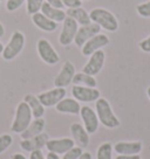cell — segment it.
I'll return each instance as SVG.
<instances>
[{"label": "cell", "mask_w": 150, "mask_h": 159, "mask_svg": "<svg viewBox=\"0 0 150 159\" xmlns=\"http://www.w3.org/2000/svg\"><path fill=\"white\" fill-rule=\"evenodd\" d=\"M46 2H48V4L52 5L53 7L60 8V10L63 8V4H62V1H61V0H46Z\"/></svg>", "instance_id": "obj_34"}, {"label": "cell", "mask_w": 150, "mask_h": 159, "mask_svg": "<svg viewBox=\"0 0 150 159\" xmlns=\"http://www.w3.org/2000/svg\"><path fill=\"white\" fill-rule=\"evenodd\" d=\"M101 30V27L99 25H96L94 22H91L87 26H81L77 30V33L75 35L74 42L75 45L79 48H82V46L85 45L86 42L89 39H91L93 36H95L96 34H99Z\"/></svg>", "instance_id": "obj_12"}, {"label": "cell", "mask_w": 150, "mask_h": 159, "mask_svg": "<svg viewBox=\"0 0 150 159\" xmlns=\"http://www.w3.org/2000/svg\"><path fill=\"white\" fill-rule=\"evenodd\" d=\"M75 75V66L70 61H66L60 73L54 80V85L58 88H66L67 85H69L73 81V77Z\"/></svg>", "instance_id": "obj_13"}, {"label": "cell", "mask_w": 150, "mask_h": 159, "mask_svg": "<svg viewBox=\"0 0 150 159\" xmlns=\"http://www.w3.org/2000/svg\"><path fill=\"white\" fill-rule=\"evenodd\" d=\"M25 47V35L20 30H15L11 36L8 43L4 47L2 59L5 61H12L20 54Z\"/></svg>", "instance_id": "obj_4"}, {"label": "cell", "mask_w": 150, "mask_h": 159, "mask_svg": "<svg viewBox=\"0 0 150 159\" xmlns=\"http://www.w3.org/2000/svg\"><path fill=\"white\" fill-rule=\"evenodd\" d=\"M113 149L117 154H124V156H131V154H138L142 151V143L136 142H117Z\"/></svg>", "instance_id": "obj_16"}, {"label": "cell", "mask_w": 150, "mask_h": 159, "mask_svg": "<svg viewBox=\"0 0 150 159\" xmlns=\"http://www.w3.org/2000/svg\"><path fill=\"white\" fill-rule=\"evenodd\" d=\"M95 112L99 122L107 129H115L120 126V119L115 116L109 102L103 97H100L95 102Z\"/></svg>", "instance_id": "obj_1"}, {"label": "cell", "mask_w": 150, "mask_h": 159, "mask_svg": "<svg viewBox=\"0 0 150 159\" xmlns=\"http://www.w3.org/2000/svg\"><path fill=\"white\" fill-rule=\"evenodd\" d=\"M30 159H46V157L41 150H35L33 152H30Z\"/></svg>", "instance_id": "obj_33"}, {"label": "cell", "mask_w": 150, "mask_h": 159, "mask_svg": "<svg viewBox=\"0 0 150 159\" xmlns=\"http://www.w3.org/2000/svg\"><path fill=\"white\" fill-rule=\"evenodd\" d=\"M115 159H141L140 154H131V156H124V154H119Z\"/></svg>", "instance_id": "obj_35"}, {"label": "cell", "mask_w": 150, "mask_h": 159, "mask_svg": "<svg viewBox=\"0 0 150 159\" xmlns=\"http://www.w3.org/2000/svg\"><path fill=\"white\" fill-rule=\"evenodd\" d=\"M40 12L44 15H46L48 19L55 21L56 24L59 22H63V20L66 19V12L65 11L60 10V8H56V7H53L52 5H49L48 2H44V5L41 6Z\"/></svg>", "instance_id": "obj_21"}, {"label": "cell", "mask_w": 150, "mask_h": 159, "mask_svg": "<svg viewBox=\"0 0 150 159\" xmlns=\"http://www.w3.org/2000/svg\"><path fill=\"white\" fill-rule=\"evenodd\" d=\"M140 48H141V50L144 52V53H150V36H148L147 39L141 41Z\"/></svg>", "instance_id": "obj_32"}, {"label": "cell", "mask_w": 150, "mask_h": 159, "mask_svg": "<svg viewBox=\"0 0 150 159\" xmlns=\"http://www.w3.org/2000/svg\"><path fill=\"white\" fill-rule=\"evenodd\" d=\"M32 21L39 30H44V32H47V33H52L56 30L58 27V24L53 21V20L48 19L46 15H44L41 12H38L35 14L32 15Z\"/></svg>", "instance_id": "obj_19"}, {"label": "cell", "mask_w": 150, "mask_h": 159, "mask_svg": "<svg viewBox=\"0 0 150 159\" xmlns=\"http://www.w3.org/2000/svg\"><path fill=\"white\" fill-rule=\"evenodd\" d=\"M11 159H27L22 153H14L11 156Z\"/></svg>", "instance_id": "obj_38"}, {"label": "cell", "mask_w": 150, "mask_h": 159, "mask_svg": "<svg viewBox=\"0 0 150 159\" xmlns=\"http://www.w3.org/2000/svg\"><path fill=\"white\" fill-rule=\"evenodd\" d=\"M75 146V142L73 138H59V139H48L46 149L48 152H53L56 154H65L72 148Z\"/></svg>", "instance_id": "obj_14"}, {"label": "cell", "mask_w": 150, "mask_h": 159, "mask_svg": "<svg viewBox=\"0 0 150 159\" xmlns=\"http://www.w3.org/2000/svg\"><path fill=\"white\" fill-rule=\"evenodd\" d=\"M4 47H5V46H4L2 43H1V42H0V54H2V50H4Z\"/></svg>", "instance_id": "obj_40"}, {"label": "cell", "mask_w": 150, "mask_h": 159, "mask_svg": "<svg viewBox=\"0 0 150 159\" xmlns=\"http://www.w3.org/2000/svg\"><path fill=\"white\" fill-rule=\"evenodd\" d=\"M70 134L74 142L80 148H87L89 145V134L86 131L85 126L80 123H73L70 125Z\"/></svg>", "instance_id": "obj_17"}, {"label": "cell", "mask_w": 150, "mask_h": 159, "mask_svg": "<svg viewBox=\"0 0 150 159\" xmlns=\"http://www.w3.org/2000/svg\"><path fill=\"white\" fill-rule=\"evenodd\" d=\"M72 95L77 102H83V103L96 102L101 96L100 91L96 88H89L83 85H73Z\"/></svg>", "instance_id": "obj_7"}, {"label": "cell", "mask_w": 150, "mask_h": 159, "mask_svg": "<svg viewBox=\"0 0 150 159\" xmlns=\"http://www.w3.org/2000/svg\"><path fill=\"white\" fill-rule=\"evenodd\" d=\"M105 54L102 49L97 50L95 53L90 55L88 62L85 65V67L82 68V73L88 75H91V76H95L100 73L102 68H103V65H105Z\"/></svg>", "instance_id": "obj_8"}, {"label": "cell", "mask_w": 150, "mask_h": 159, "mask_svg": "<svg viewBox=\"0 0 150 159\" xmlns=\"http://www.w3.org/2000/svg\"><path fill=\"white\" fill-rule=\"evenodd\" d=\"M48 139H49L48 134L42 132V134H38L33 138L21 139L20 148L26 152H33L35 150H41L42 148H45Z\"/></svg>", "instance_id": "obj_15"}, {"label": "cell", "mask_w": 150, "mask_h": 159, "mask_svg": "<svg viewBox=\"0 0 150 159\" xmlns=\"http://www.w3.org/2000/svg\"><path fill=\"white\" fill-rule=\"evenodd\" d=\"M36 50L40 59L49 66L56 65L60 61V56L54 49V47L50 45V42L46 39H40L36 43Z\"/></svg>", "instance_id": "obj_5"}, {"label": "cell", "mask_w": 150, "mask_h": 159, "mask_svg": "<svg viewBox=\"0 0 150 159\" xmlns=\"http://www.w3.org/2000/svg\"><path fill=\"white\" fill-rule=\"evenodd\" d=\"M45 0H26V10L30 15H33L40 12L41 6L44 5Z\"/></svg>", "instance_id": "obj_26"}, {"label": "cell", "mask_w": 150, "mask_h": 159, "mask_svg": "<svg viewBox=\"0 0 150 159\" xmlns=\"http://www.w3.org/2000/svg\"><path fill=\"white\" fill-rule=\"evenodd\" d=\"M5 35V27H4V25L0 22V38H2Z\"/></svg>", "instance_id": "obj_39"}, {"label": "cell", "mask_w": 150, "mask_h": 159, "mask_svg": "<svg viewBox=\"0 0 150 159\" xmlns=\"http://www.w3.org/2000/svg\"><path fill=\"white\" fill-rule=\"evenodd\" d=\"M13 143V138L11 134H1L0 136V154L4 153Z\"/></svg>", "instance_id": "obj_27"}, {"label": "cell", "mask_w": 150, "mask_h": 159, "mask_svg": "<svg viewBox=\"0 0 150 159\" xmlns=\"http://www.w3.org/2000/svg\"><path fill=\"white\" fill-rule=\"evenodd\" d=\"M55 108H56V111H59L61 114L80 115L81 105L75 98H67V97H65L55 105Z\"/></svg>", "instance_id": "obj_18"}, {"label": "cell", "mask_w": 150, "mask_h": 159, "mask_svg": "<svg viewBox=\"0 0 150 159\" xmlns=\"http://www.w3.org/2000/svg\"><path fill=\"white\" fill-rule=\"evenodd\" d=\"M82 152H83L82 148H80V146H74L69 151H67L61 159H79L80 156L82 154Z\"/></svg>", "instance_id": "obj_28"}, {"label": "cell", "mask_w": 150, "mask_h": 159, "mask_svg": "<svg viewBox=\"0 0 150 159\" xmlns=\"http://www.w3.org/2000/svg\"><path fill=\"white\" fill-rule=\"evenodd\" d=\"M1 1H5V0H0V2H1Z\"/></svg>", "instance_id": "obj_42"}, {"label": "cell", "mask_w": 150, "mask_h": 159, "mask_svg": "<svg viewBox=\"0 0 150 159\" xmlns=\"http://www.w3.org/2000/svg\"><path fill=\"white\" fill-rule=\"evenodd\" d=\"M107 45H109V38L105 34H96L95 36H93L91 39H89L85 45L82 46L81 52L85 56H90L93 53H95L97 50H100L101 48L105 47Z\"/></svg>", "instance_id": "obj_11"}, {"label": "cell", "mask_w": 150, "mask_h": 159, "mask_svg": "<svg viewBox=\"0 0 150 159\" xmlns=\"http://www.w3.org/2000/svg\"><path fill=\"white\" fill-rule=\"evenodd\" d=\"M46 126V122L44 118H34V120L30 122V124L28 125V128L21 132L20 136L22 139H30L33 138L38 134H42V131Z\"/></svg>", "instance_id": "obj_20"}, {"label": "cell", "mask_w": 150, "mask_h": 159, "mask_svg": "<svg viewBox=\"0 0 150 159\" xmlns=\"http://www.w3.org/2000/svg\"><path fill=\"white\" fill-rule=\"evenodd\" d=\"M81 1H85V0H81Z\"/></svg>", "instance_id": "obj_43"}, {"label": "cell", "mask_w": 150, "mask_h": 159, "mask_svg": "<svg viewBox=\"0 0 150 159\" xmlns=\"http://www.w3.org/2000/svg\"><path fill=\"white\" fill-rule=\"evenodd\" d=\"M79 24L69 16H66V19L62 22V30L59 35V43L61 46H69L72 42H74L75 35L79 30Z\"/></svg>", "instance_id": "obj_6"}, {"label": "cell", "mask_w": 150, "mask_h": 159, "mask_svg": "<svg viewBox=\"0 0 150 159\" xmlns=\"http://www.w3.org/2000/svg\"><path fill=\"white\" fill-rule=\"evenodd\" d=\"M72 83L74 85H83V87H89V88H95L96 84H97V82H96L94 76L85 74L82 71L74 75Z\"/></svg>", "instance_id": "obj_24"}, {"label": "cell", "mask_w": 150, "mask_h": 159, "mask_svg": "<svg viewBox=\"0 0 150 159\" xmlns=\"http://www.w3.org/2000/svg\"><path fill=\"white\" fill-rule=\"evenodd\" d=\"M79 159H91V153L87 152V151H83Z\"/></svg>", "instance_id": "obj_36"}, {"label": "cell", "mask_w": 150, "mask_h": 159, "mask_svg": "<svg viewBox=\"0 0 150 159\" xmlns=\"http://www.w3.org/2000/svg\"><path fill=\"white\" fill-rule=\"evenodd\" d=\"M65 97L66 88H58V87H55L54 89H50L48 91H45V93H41V94L38 95V98L45 108L55 107L61 99H63Z\"/></svg>", "instance_id": "obj_9"}, {"label": "cell", "mask_w": 150, "mask_h": 159, "mask_svg": "<svg viewBox=\"0 0 150 159\" xmlns=\"http://www.w3.org/2000/svg\"><path fill=\"white\" fill-rule=\"evenodd\" d=\"M32 117H33V115H32V111H30V108L28 107V104L24 101L20 102L16 107V110H15V117L13 123H12L11 130L14 134L24 132L28 128V125L30 124Z\"/></svg>", "instance_id": "obj_3"}, {"label": "cell", "mask_w": 150, "mask_h": 159, "mask_svg": "<svg viewBox=\"0 0 150 159\" xmlns=\"http://www.w3.org/2000/svg\"><path fill=\"white\" fill-rule=\"evenodd\" d=\"M80 116L83 124H85L86 131L89 134H95L99 129V123H100L95 110H93L88 105H83V107H81Z\"/></svg>", "instance_id": "obj_10"}, {"label": "cell", "mask_w": 150, "mask_h": 159, "mask_svg": "<svg viewBox=\"0 0 150 159\" xmlns=\"http://www.w3.org/2000/svg\"><path fill=\"white\" fill-rule=\"evenodd\" d=\"M89 16L91 22L108 32H115L119 28V21L116 16L105 8H94L90 11Z\"/></svg>", "instance_id": "obj_2"}, {"label": "cell", "mask_w": 150, "mask_h": 159, "mask_svg": "<svg viewBox=\"0 0 150 159\" xmlns=\"http://www.w3.org/2000/svg\"><path fill=\"white\" fill-rule=\"evenodd\" d=\"M46 159H61V158L59 157V154L53 153V152H48V153H47V157H46Z\"/></svg>", "instance_id": "obj_37"}, {"label": "cell", "mask_w": 150, "mask_h": 159, "mask_svg": "<svg viewBox=\"0 0 150 159\" xmlns=\"http://www.w3.org/2000/svg\"><path fill=\"white\" fill-rule=\"evenodd\" d=\"M26 0H7L6 1V10L8 12H15L24 5Z\"/></svg>", "instance_id": "obj_30"}, {"label": "cell", "mask_w": 150, "mask_h": 159, "mask_svg": "<svg viewBox=\"0 0 150 159\" xmlns=\"http://www.w3.org/2000/svg\"><path fill=\"white\" fill-rule=\"evenodd\" d=\"M96 159H113V145L105 142L97 148Z\"/></svg>", "instance_id": "obj_25"}, {"label": "cell", "mask_w": 150, "mask_h": 159, "mask_svg": "<svg viewBox=\"0 0 150 159\" xmlns=\"http://www.w3.org/2000/svg\"><path fill=\"white\" fill-rule=\"evenodd\" d=\"M147 95H148V97H149V99H150V87L147 89Z\"/></svg>", "instance_id": "obj_41"}, {"label": "cell", "mask_w": 150, "mask_h": 159, "mask_svg": "<svg viewBox=\"0 0 150 159\" xmlns=\"http://www.w3.org/2000/svg\"><path fill=\"white\" fill-rule=\"evenodd\" d=\"M136 11H137L138 15H141L142 18H150V0L147 2L137 5Z\"/></svg>", "instance_id": "obj_29"}, {"label": "cell", "mask_w": 150, "mask_h": 159, "mask_svg": "<svg viewBox=\"0 0 150 159\" xmlns=\"http://www.w3.org/2000/svg\"><path fill=\"white\" fill-rule=\"evenodd\" d=\"M61 1L63 4V7H67V8H77L82 5L81 0H61Z\"/></svg>", "instance_id": "obj_31"}, {"label": "cell", "mask_w": 150, "mask_h": 159, "mask_svg": "<svg viewBox=\"0 0 150 159\" xmlns=\"http://www.w3.org/2000/svg\"><path fill=\"white\" fill-rule=\"evenodd\" d=\"M66 15L69 16L72 19H74L79 25L81 26H87L91 24V20H90L89 13L82 8V7H77V8H68L66 11Z\"/></svg>", "instance_id": "obj_23"}, {"label": "cell", "mask_w": 150, "mask_h": 159, "mask_svg": "<svg viewBox=\"0 0 150 159\" xmlns=\"http://www.w3.org/2000/svg\"><path fill=\"white\" fill-rule=\"evenodd\" d=\"M24 102L28 104L34 118H42V116L45 115V107L41 104L38 96L33 94H27L24 97Z\"/></svg>", "instance_id": "obj_22"}]
</instances>
